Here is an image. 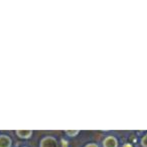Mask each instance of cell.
<instances>
[{
    "instance_id": "cell-5",
    "label": "cell",
    "mask_w": 147,
    "mask_h": 147,
    "mask_svg": "<svg viewBox=\"0 0 147 147\" xmlns=\"http://www.w3.org/2000/svg\"><path fill=\"white\" fill-rule=\"evenodd\" d=\"M65 134H67L69 136L73 137V136H75V135L79 134V131H65Z\"/></svg>"
},
{
    "instance_id": "cell-2",
    "label": "cell",
    "mask_w": 147,
    "mask_h": 147,
    "mask_svg": "<svg viewBox=\"0 0 147 147\" xmlns=\"http://www.w3.org/2000/svg\"><path fill=\"white\" fill-rule=\"evenodd\" d=\"M103 145H104V147H117L118 146V143H117V140L115 137L109 136L104 140Z\"/></svg>"
},
{
    "instance_id": "cell-4",
    "label": "cell",
    "mask_w": 147,
    "mask_h": 147,
    "mask_svg": "<svg viewBox=\"0 0 147 147\" xmlns=\"http://www.w3.org/2000/svg\"><path fill=\"white\" fill-rule=\"evenodd\" d=\"M16 134L18 135L20 138L28 139L29 137L31 136V134H32V131L31 130H17Z\"/></svg>"
},
{
    "instance_id": "cell-6",
    "label": "cell",
    "mask_w": 147,
    "mask_h": 147,
    "mask_svg": "<svg viewBox=\"0 0 147 147\" xmlns=\"http://www.w3.org/2000/svg\"><path fill=\"white\" fill-rule=\"evenodd\" d=\"M141 144H142L143 147H147V135H145L144 137L141 140Z\"/></svg>"
},
{
    "instance_id": "cell-1",
    "label": "cell",
    "mask_w": 147,
    "mask_h": 147,
    "mask_svg": "<svg viewBox=\"0 0 147 147\" xmlns=\"http://www.w3.org/2000/svg\"><path fill=\"white\" fill-rule=\"evenodd\" d=\"M40 147H57V140L53 137H45L41 140Z\"/></svg>"
},
{
    "instance_id": "cell-3",
    "label": "cell",
    "mask_w": 147,
    "mask_h": 147,
    "mask_svg": "<svg viewBox=\"0 0 147 147\" xmlns=\"http://www.w3.org/2000/svg\"><path fill=\"white\" fill-rule=\"evenodd\" d=\"M11 146V139L6 135L0 136V147H10Z\"/></svg>"
},
{
    "instance_id": "cell-7",
    "label": "cell",
    "mask_w": 147,
    "mask_h": 147,
    "mask_svg": "<svg viewBox=\"0 0 147 147\" xmlns=\"http://www.w3.org/2000/svg\"><path fill=\"white\" fill-rule=\"evenodd\" d=\"M85 147H98V145L95 144V143H91V144L86 145V146H85Z\"/></svg>"
},
{
    "instance_id": "cell-8",
    "label": "cell",
    "mask_w": 147,
    "mask_h": 147,
    "mask_svg": "<svg viewBox=\"0 0 147 147\" xmlns=\"http://www.w3.org/2000/svg\"><path fill=\"white\" fill-rule=\"evenodd\" d=\"M124 147H132V146H131L130 144H125V145H124Z\"/></svg>"
}]
</instances>
